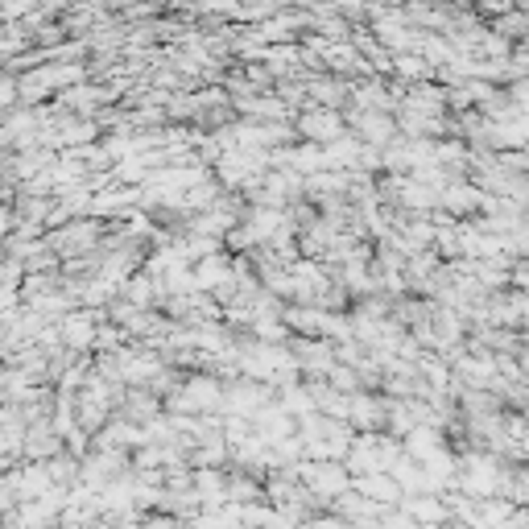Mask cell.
<instances>
[{"label": "cell", "instance_id": "obj_5", "mask_svg": "<svg viewBox=\"0 0 529 529\" xmlns=\"http://www.w3.org/2000/svg\"><path fill=\"white\" fill-rule=\"evenodd\" d=\"M356 124H360V137L377 141V145H385V141L393 137V124H389L385 116H372V112H364V116H356Z\"/></svg>", "mask_w": 529, "mask_h": 529}, {"label": "cell", "instance_id": "obj_6", "mask_svg": "<svg viewBox=\"0 0 529 529\" xmlns=\"http://www.w3.org/2000/svg\"><path fill=\"white\" fill-rule=\"evenodd\" d=\"M397 71L406 75V79H426L434 67H430L426 58H410V54H401V58H397Z\"/></svg>", "mask_w": 529, "mask_h": 529}, {"label": "cell", "instance_id": "obj_4", "mask_svg": "<svg viewBox=\"0 0 529 529\" xmlns=\"http://www.w3.org/2000/svg\"><path fill=\"white\" fill-rule=\"evenodd\" d=\"M302 133H310L315 141H339L344 137V124H339V116H331V112H315V116L302 120Z\"/></svg>", "mask_w": 529, "mask_h": 529}, {"label": "cell", "instance_id": "obj_1", "mask_svg": "<svg viewBox=\"0 0 529 529\" xmlns=\"http://www.w3.org/2000/svg\"><path fill=\"white\" fill-rule=\"evenodd\" d=\"M302 480L315 496H327V501H339L348 488H352V476L344 463H319V468H302Z\"/></svg>", "mask_w": 529, "mask_h": 529}, {"label": "cell", "instance_id": "obj_3", "mask_svg": "<svg viewBox=\"0 0 529 529\" xmlns=\"http://www.w3.org/2000/svg\"><path fill=\"white\" fill-rule=\"evenodd\" d=\"M352 488H356L360 496H368V501H381V505H389V501H401V488H397V480H393L389 472L360 476V480H352Z\"/></svg>", "mask_w": 529, "mask_h": 529}, {"label": "cell", "instance_id": "obj_2", "mask_svg": "<svg viewBox=\"0 0 529 529\" xmlns=\"http://www.w3.org/2000/svg\"><path fill=\"white\" fill-rule=\"evenodd\" d=\"M406 513L414 525L430 529V525H443L447 521V501H439V496H406Z\"/></svg>", "mask_w": 529, "mask_h": 529}]
</instances>
